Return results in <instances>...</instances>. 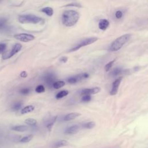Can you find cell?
Returning a JSON list of instances; mask_svg holds the SVG:
<instances>
[{
  "label": "cell",
  "mask_w": 148,
  "mask_h": 148,
  "mask_svg": "<svg viewBox=\"0 0 148 148\" xmlns=\"http://www.w3.org/2000/svg\"><path fill=\"white\" fill-rule=\"evenodd\" d=\"M28 75V73H27L26 71H22L21 73H20V76L21 77H23V78H25Z\"/></svg>",
  "instance_id": "cell-35"
},
{
  "label": "cell",
  "mask_w": 148,
  "mask_h": 148,
  "mask_svg": "<svg viewBox=\"0 0 148 148\" xmlns=\"http://www.w3.org/2000/svg\"><path fill=\"white\" fill-rule=\"evenodd\" d=\"M91 99V97L90 95H84L82 97V102H89Z\"/></svg>",
  "instance_id": "cell-29"
},
{
  "label": "cell",
  "mask_w": 148,
  "mask_h": 148,
  "mask_svg": "<svg viewBox=\"0 0 148 148\" xmlns=\"http://www.w3.org/2000/svg\"><path fill=\"white\" fill-rule=\"evenodd\" d=\"M68 94H69V91H68V90H62V91L58 92L56 94V98L58 99H60V98H63L64 97L66 96Z\"/></svg>",
  "instance_id": "cell-19"
},
{
  "label": "cell",
  "mask_w": 148,
  "mask_h": 148,
  "mask_svg": "<svg viewBox=\"0 0 148 148\" xmlns=\"http://www.w3.org/2000/svg\"><path fill=\"white\" fill-rule=\"evenodd\" d=\"M100 91L99 87H94L91 88H85L82 91V94L83 95H89L95 94Z\"/></svg>",
  "instance_id": "cell-9"
},
{
  "label": "cell",
  "mask_w": 148,
  "mask_h": 148,
  "mask_svg": "<svg viewBox=\"0 0 148 148\" xmlns=\"http://www.w3.org/2000/svg\"><path fill=\"white\" fill-rule=\"evenodd\" d=\"M131 36V34H127L119 36L109 46V50L110 51H118L130 39Z\"/></svg>",
  "instance_id": "cell-2"
},
{
  "label": "cell",
  "mask_w": 148,
  "mask_h": 148,
  "mask_svg": "<svg viewBox=\"0 0 148 148\" xmlns=\"http://www.w3.org/2000/svg\"><path fill=\"white\" fill-rule=\"evenodd\" d=\"M65 84V83L64 81H57V82H54V83L53 84V88H56V89H58L62 87L63 86H64Z\"/></svg>",
  "instance_id": "cell-20"
},
{
  "label": "cell",
  "mask_w": 148,
  "mask_h": 148,
  "mask_svg": "<svg viewBox=\"0 0 148 148\" xmlns=\"http://www.w3.org/2000/svg\"><path fill=\"white\" fill-rule=\"evenodd\" d=\"M12 129L14 131H18V132H24L28 130V127L27 125H16L13 127Z\"/></svg>",
  "instance_id": "cell-15"
},
{
  "label": "cell",
  "mask_w": 148,
  "mask_h": 148,
  "mask_svg": "<svg viewBox=\"0 0 148 148\" xmlns=\"http://www.w3.org/2000/svg\"><path fill=\"white\" fill-rule=\"evenodd\" d=\"M45 87L43 85H38L36 88H35V91L38 93H42L45 92Z\"/></svg>",
  "instance_id": "cell-26"
},
{
  "label": "cell",
  "mask_w": 148,
  "mask_h": 148,
  "mask_svg": "<svg viewBox=\"0 0 148 148\" xmlns=\"http://www.w3.org/2000/svg\"><path fill=\"white\" fill-rule=\"evenodd\" d=\"M122 77H120L117 79H116L112 83V90L110 91V94L111 95H114L117 94L119 87L120 86V84L121 82Z\"/></svg>",
  "instance_id": "cell-8"
},
{
  "label": "cell",
  "mask_w": 148,
  "mask_h": 148,
  "mask_svg": "<svg viewBox=\"0 0 148 148\" xmlns=\"http://www.w3.org/2000/svg\"><path fill=\"white\" fill-rule=\"evenodd\" d=\"M64 7H66V6H75V7H77V8H81L82 7V5L77 3V2H72L71 3H68V4H66L64 6Z\"/></svg>",
  "instance_id": "cell-28"
},
{
  "label": "cell",
  "mask_w": 148,
  "mask_h": 148,
  "mask_svg": "<svg viewBox=\"0 0 148 148\" xmlns=\"http://www.w3.org/2000/svg\"><path fill=\"white\" fill-rule=\"evenodd\" d=\"M41 11L46 14L48 16H51L53 14V9L50 7L43 8L41 9Z\"/></svg>",
  "instance_id": "cell-17"
},
{
  "label": "cell",
  "mask_w": 148,
  "mask_h": 148,
  "mask_svg": "<svg viewBox=\"0 0 148 148\" xmlns=\"http://www.w3.org/2000/svg\"><path fill=\"white\" fill-rule=\"evenodd\" d=\"M32 138H33L32 135H27V136H24L22 138H21L19 140V141L21 143H27V142H29L32 139Z\"/></svg>",
  "instance_id": "cell-21"
},
{
  "label": "cell",
  "mask_w": 148,
  "mask_h": 148,
  "mask_svg": "<svg viewBox=\"0 0 148 148\" xmlns=\"http://www.w3.org/2000/svg\"><path fill=\"white\" fill-rule=\"evenodd\" d=\"M81 115V113H77V112H73V113H70L69 114H67L65 115L64 117V120L68 121H70L73 119H75L76 117L80 116Z\"/></svg>",
  "instance_id": "cell-11"
},
{
  "label": "cell",
  "mask_w": 148,
  "mask_h": 148,
  "mask_svg": "<svg viewBox=\"0 0 148 148\" xmlns=\"http://www.w3.org/2000/svg\"><path fill=\"white\" fill-rule=\"evenodd\" d=\"M98 39V38H97V37H91V38H88L84 39L82 40V41H80L77 45H76V46H75L74 47L71 48L69 50V51L72 52V51H76V50H79V49H80L82 47H84L85 46L89 45L90 44H92V43H94Z\"/></svg>",
  "instance_id": "cell-4"
},
{
  "label": "cell",
  "mask_w": 148,
  "mask_h": 148,
  "mask_svg": "<svg viewBox=\"0 0 148 148\" xmlns=\"http://www.w3.org/2000/svg\"><path fill=\"white\" fill-rule=\"evenodd\" d=\"M25 123L28 124V125H35L37 123V121L34 119H32V118H28V119H27L25 120Z\"/></svg>",
  "instance_id": "cell-23"
},
{
  "label": "cell",
  "mask_w": 148,
  "mask_h": 148,
  "mask_svg": "<svg viewBox=\"0 0 148 148\" xmlns=\"http://www.w3.org/2000/svg\"><path fill=\"white\" fill-rule=\"evenodd\" d=\"M14 37L16 39L23 42H28L33 40L35 39V36L34 35L31 34H25V33L16 34L14 36Z\"/></svg>",
  "instance_id": "cell-6"
},
{
  "label": "cell",
  "mask_w": 148,
  "mask_h": 148,
  "mask_svg": "<svg viewBox=\"0 0 148 148\" xmlns=\"http://www.w3.org/2000/svg\"><path fill=\"white\" fill-rule=\"evenodd\" d=\"M79 13L73 10H65L62 14V23L66 27L74 25L79 20Z\"/></svg>",
  "instance_id": "cell-1"
},
{
  "label": "cell",
  "mask_w": 148,
  "mask_h": 148,
  "mask_svg": "<svg viewBox=\"0 0 148 148\" xmlns=\"http://www.w3.org/2000/svg\"><path fill=\"white\" fill-rule=\"evenodd\" d=\"M56 119H57V116H54L52 118H51L49 120V121H47V124H46V127L48 128L49 130H50L52 128V127L53 126L54 123L56 121Z\"/></svg>",
  "instance_id": "cell-18"
},
{
  "label": "cell",
  "mask_w": 148,
  "mask_h": 148,
  "mask_svg": "<svg viewBox=\"0 0 148 148\" xmlns=\"http://www.w3.org/2000/svg\"><path fill=\"white\" fill-rule=\"evenodd\" d=\"M60 61L62 63H65L68 61V57L66 56H63L61 58H60Z\"/></svg>",
  "instance_id": "cell-34"
},
{
  "label": "cell",
  "mask_w": 148,
  "mask_h": 148,
  "mask_svg": "<svg viewBox=\"0 0 148 148\" xmlns=\"http://www.w3.org/2000/svg\"><path fill=\"white\" fill-rule=\"evenodd\" d=\"M7 46L5 43H0V54L3 53L5 50L6 49Z\"/></svg>",
  "instance_id": "cell-30"
},
{
  "label": "cell",
  "mask_w": 148,
  "mask_h": 148,
  "mask_svg": "<svg viewBox=\"0 0 148 148\" xmlns=\"http://www.w3.org/2000/svg\"><path fill=\"white\" fill-rule=\"evenodd\" d=\"M95 126V123L94 121H89L83 124V127L84 128H87V129H91L94 128Z\"/></svg>",
  "instance_id": "cell-22"
},
{
  "label": "cell",
  "mask_w": 148,
  "mask_h": 148,
  "mask_svg": "<svg viewBox=\"0 0 148 148\" xmlns=\"http://www.w3.org/2000/svg\"><path fill=\"white\" fill-rule=\"evenodd\" d=\"M18 21L21 24H34L43 23L44 20L42 18L34 14H27L20 15L18 17Z\"/></svg>",
  "instance_id": "cell-3"
},
{
  "label": "cell",
  "mask_w": 148,
  "mask_h": 148,
  "mask_svg": "<svg viewBox=\"0 0 148 148\" xmlns=\"http://www.w3.org/2000/svg\"><path fill=\"white\" fill-rule=\"evenodd\" d=\"M121 72H122V69H121L120 68H116L113 70V71L111 73V75L113 76H117L119 74H120L121 73Z\"/></svg>",
  "instance_id": "cell-24"
},
{
  "label": "cell",
  "mask_w": 148,
  "mask_h": 148,
  "mask_svg": "<svg viewBox=\"0 0 148 148\" xmlns=\"http://www.w3.org/2000/svg\"><path fill=\"white\" fill-rule=\"evenodd\" d=\"M109 25V21L106 19H101L98 23V27L101 30H106Z\"/></svg>",
  "instance_id": "cell-12"
},
{
  "label": "cell",
  "mask_w": 148,
  "mask_h": 148,
  "mask_svg": "<svg viewBox=\"0 0 148 148\" xmlns=\"http://www.w3.org/2000/svg\"><path fill=\"white\" fill-rule=\"evenodd\" d=\"M34 108H35L33 105L26 106L21 110V114H26L28 113H30L34 110Z\"/></svg>",
  "instance_id": "cell-16"
},
{
  "label": "cell",
  "mask_w": 148,
  "mask_h": 148,
  "mask_svg": "<svg viewBox=\"0 0 148 148\" xmlns=\"http://www.w3.org/2000/svg\"><path fill=\"white\" fill-rule=\"evenodd\" d=\"M89 77V75L87 73H80L79 75L71 76L67 79V82L71 84H75L83 79H87Z\"/></svg>",
  "instance_id": "cell-5"
},
{
  "label": "cell",
  "mask_w": 148,
  "mask_h": 148,
  "mask_svg": "<svg viewBox=\"0 0 148 148\" xmlns=\"http://www.w3.org/2000/svg\"><path fill=\"white\" fill-rule=\"evenodd\" d=\"M6 21H7L6 19L5 18H2L0 19V29L4 27Z\"/></svg>",
  "instance_id": "cell-33"
},
{
  "label": "cell",
  "mask_w": 148,
  "mask_h": 148,
  "mask_svg": "<svg viewBox=\"0 0 148 148\" xmlns=\"http://www.w3.org/2000/svg\"><path fill=\"white\" fill-rule=\"evenodd\" d=\"M22 48V45L20 43H16L12 47V50H10V51L6 54H4L3 56L2 59L3 60H6V59H8L12 57H13L14 54H16V53H17L18 52H19L20 51V50Z\"/></svg>",
  "instance_id": "cell-7"
},
{
  "label": "cell",
  "mask_w": 148,
  "mask_h": 148,
  "mask_svg": "<svg viewBox=\"0 0 148 148\" xmlns=\"http://www.w3.org/2000/svg\"><path fill=\"white\" fill-rule=\"evenodd\" d=\"M79 130H80V127L78 125H73L68 127L65 130V133L66 134L72 135V134H76L79 131Z\"/></svg>",
  "instance_id": "cell-10"
},
{
  "label": "cell",
  "mask_w": 148,
  "mask_h": 148,
  "mask_svg": "<svg viewBox=\"0 0 148 148\" xmlns=\"http://www.w3.org/2000/svg\"><path fill=\"white\" fill-rule=\"evenodd\" d=\"M69 145V142L66 140H60L56 142L52 146V148H60Z\"/></svg>",
  "instance_id": "cell-13"
},
{
  "label": "cell",
  "mask_w": 148,
  "mask_h": 148,
  "mask_svg": "<svg viewBox=\"0 0 148 148\" xmlns=\"http://www.w3.org/2000/svg\"><path fill=\"white\" fill-rule=\"evenodd\" d=\"M55 79V77L53 74L52 73H48L45 76V80L47 83V84L50 85L51 84L54 83V81Z\"/></svg>",
  "instance_id": "cell-14"
},
{
  "label": "cell",
  "mask_w": 148,
  "mask_h": 148,
  "mask_svg": "<svg viewBox=\"0 0 148 148\" xmlns=\"http://www.w3.org/2000/svg\"><path fill=\"white\" fill-rule=\"evenodd\" d=\"M114 61H115V60H113L112 61H110V62H109L108 63H107V64L105 65V67H104L105 71H109L110 69L111 68V67L112 66L113 63L114 62Z\"/></svg>",
  "instance_id": "cell-25"
},
{
  "label": "cell",
  "mask_w": 148,
  "mask_h": 148,
  "mask_svg": "<svg viewBox=\"0 0 148 148\" xmlns=\"http://www.w3.org/2000/svg\"><path fill=\"white\" fill-rule=\"evenodd\" d=\"M22 105V103L20 102H17L16 103H15L13 106H12V109L14 110H19Z\"/></svg>",
  "instance_id": "cell-27"
},
{
  "label": "cell",
  "mask_w": 148,
  "mask_h": 148,
  "mask_svg": "<svg viewBox=\"0 0 148 148\" xmlns=\"http://www.w3.org/2000/svg\"><path fill=\"white\" fill-rule=\"evenodd\" d=\"M115 16L118 19L121 18L122 17V16H123V12L121 10L116 11V12L115 13Z\"/></svg>",
  "instance_id": "cell-32"
},
{
  "label": "cell",
  "mask_w": 148,
  "mask_h": 148,
  "mask_svg": "<svg viewBox=\"0 0 148 148\" xmlns=\"http://www.w3.org/2000/svg\"><path fill=\"white\" fill-rule=\"evenodd\" d=\"M29 91H30L29 88H24L20 90V93L22 94H24V95H26V94H28L29 92Z\"/></svg>",
  "instance_id": "cell-31"
}]
</instances>
